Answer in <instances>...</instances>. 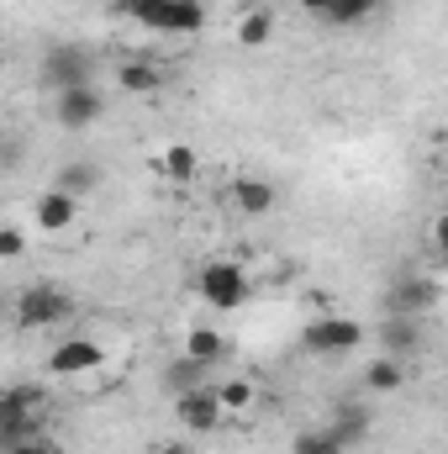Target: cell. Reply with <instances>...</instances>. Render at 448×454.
I'll use <instances>...</instances> for the list:
<instances>
[{
	"mask_svg": "<svg viewBox=\"0 0 448 454\" xmlns=\"http://www.w3.org/2000/svg\"><path fill=\"white\" fill-rule=\"evenodd\" d=\"M116 11L148 32H164V37H196L206 27L201 0H116Z\"/></svg>",
	"mask_w": 448,
	"mask_h": 454,
	"instance_id": "cell-1",
	"label": "cell"
},
{
	"mask_svg": "<svg viewBox=\"0 0 448 454\" xmlns=\"http://www.w3.org/2000/svg\"><path fill=\"white\" fill-rule=\"evenodd\" d=\"M42 423H48V396L37 386H11L0 396V450L42 439Z\"/></svg>",
	"mask_w": 448,
	"mask_h": 454,
	"instance_id": "cell-2",
	"label": "cell"
},
{
	"mask_svg": "<svg viewBox=\"0 0 448 454\" xmlns=\"http://www.w3.org/2000/svg\"><path fill=\"white\" fill-rule=\"evenodd\" d=\"M74 317V296L69 291H58V286H27L21 296H16V328H58V323H69Z\"/></svg>",
	"mask_w": 448,
	"mask_h": 454,
	"instance_id": "cell-3",
	"label": "cell"
},
{
	"mask_svg": "<svg viewBox=\"0 0 448 454\" xmlns=\"http://www.w3.org/2000/svg\"><path fill=\"white\" fill-rule=\"evenodd\" d=\"M364 339H369V333H364V323H353V317H337V312H328V317H312V323L301 328V348H306V354H317V359L353 354Z\"/></svg>",
	"mask_w": 448,
	"mask_h": 454,
	"instance_id": "cell-4",
	"label": "cell"
},
{
	"mask_svg": "<svg viewBox=\"0 0 448 454\" xmlns=\"http://www.w3.org/2000/svg\"><path fill=\"white\" fill-rule=\"evenodd\" d=\"M201 296H206V307H212V312H237V307L253 296L248 270H243V264H232V259H212V264L201 270Z\"/></svg>",
	"mask_w": 448,
	"mask_h": 454,
	"instance_id": "cell-5",
	"label": "cell"
},
{
	"mask_svg": "<svg viewBox=\"0 0 448 454\" xmlns=\"http://www.w3.org/2000/svg\"><path fill=\"white\" fill-rule=\"evenodd\" d=\"M380 307H385V317H428L438 307V280L433 275H396Z\"/></svg>",
	"mask_w": 448,
	"mask_h": 454,
	"instance_id": "cell-6",
	"label": "cell"
},
{
	"mask_svg": "<svg viewBox=\"0 0 448 454\" xmlns=\"http://www.w3.org/2000/svg\"><path fill=\"white\" fill-rule=\"evenodd\" d=\"M42 85L48 90H74V85H96V59L85 48H48L42 53Z\"/></svg>",
	"mask_w": 448,
	"mask_h": 454,
	"instance_id": "cell-7",
	"label": "cell"
},
{
	"mask_svg": "<svg viewBox=\"0 0 448 454\" xmlns=\"http://www.w3.org/2000/svg\"><path fill=\"white\" fill-rule=\"evenodd\" d=\"M174 423L185 434H217L227 423V407H222V396H217V386H201V391L174 396Z\"/></svg>",
	"mask_w": 448,
	"mask_h": 454,
	"instance_id": "cell-8",
	"label": "cell"
},
{
	"mask_svg": "<svg viewBox=\"0 0 448 454\" xmlns=\"http://www.w3.org/2000/svg\"><path fill=\"white\" fill-rule=\"evenodd\" d=\"M106 112V96L96 90V85H74V90H58V101H53V116H58V127H69V132H85V127H96Z\"/></svg>",
	"mask_w": 448,
	"mask_h": 454,
	"instance_id": "cell-9",
	"label": "cell"
},
{
	"mask_svg": "<svg viewBox=\"0 0 448 454\" xmlns=\"http://www.w3.org/2000/svg\"><path fill=\"white\" fill-rule=\"evenodd\" d=\"M101 359H106V348H101L96 339H85V333H80V339H64L53 354H48V370H53L58 380H74V375H90Z\"/></svg>",
	"mask_w": 448,
	"mask_h": 454,
	"instance_id": "cell-10",
	"label": "cell"
},
{
	"mask_svg": "<svg viewBox=\"0 0 448 454\" xmlns=\"http://www.w3.org/2000/svg\"><path fill=\"white\" fill-rule=\"evenodd\" d=\"M32 223L42 227V232H69V227L80 223V201L69 196V191H42L37 201H32Z\"/></svg>",
	"mask_w": 448,
	"mask_h": 454,
	"instance_id": "cell-11",
	"label": "cell"
},
{
	"mask_svg": "<svg viewBox=\"0 0 448 454\" xmlns=\"http://www.w3.org/2000/svg\"><path fill=\"white\" fill-rule=\"evenodd\" d=\"M412 348H422V317H380V354L406 359Z\"/></svg>",
	"mask_w": 448,
	"mask_h": 454,
	"instance_id": "cell-12",
	"label": "cell"
},
{
	"mask_svg": "<svg viewBox=\"0 0 448 454\" xmlns=\"http://www.w3.org/2000/svg\"><path fill=\"white\" fill-rule=\"evenodd\" d=\"M201 386H212V364H201L190 354H180V359L164 364V391L169 396H185V391H201Z\"/></svg>",
	"mask_w": 448,
	"mask_h": 454,
	"instance_id": "cell-13",
	"label": "cell"
},
{
	"mask_svg": "<svg viewBox=\"0 0 448 454\" xmlns=\"http://www.w3.org/2000/svg\"><path fill=\"white\" fill-rule=\"evenodd\" d=\"M232 201H237L243 217H269L274 212V185L259 180V175H243V180H232Z\"/></svg>",
	"mask_w": 448,
	"mask_h": 454,
	"instance_id": "cell-14",
	"label": "cell"
},
{
	"mask_svg": "<svg viewBox=\"0 0 448 454\" xmlns=\"http://www.w3.org/2000/svg\"><path fill=\"white\" fill-rule=\"evenodd\" d=\"M328 428H333V439L343 444V450L364 444V439H369V407H359V402H343V407L333 412V423H328Z\"/></svg>",
	"mask_w": 448,
	"mask_h": 454,
	"instance_id": "cell-15",
	"label": "cell"
},
{
	"mask_svg": "<svg viewBox=\"0 0 448 454\" xmlns=\"http://www.w3.org/2000/svg\"><path fill=\"white\" fill-rule=\"evenodd\" d=\"M401 386H406V370H401V359H396V354H380V359H369V364H364V391L390 396V391H401Z\"/></svg>",
	"mask_w": 448,
	"mask_h": 454,
	"instance_id": "cell-16",
	"label": "cell"
},
{
	"mask_svg": "<svg viewBox=\"0 0 448 454\" xmlns=\"http://www.w3.org/2000/svg\"><path fill=\"white\" fill-rule=\"evenodd\" d=\"M237 48H264L269 37H274V11H264V5H253V11H243L237 16Z\"/></svg>",
	"mask_w": 448,
	"mask_h": 454,
	"instance_id": "cell-17",
	"label": "cell"
},
{
	"mask_svg": "<svg viewBox=\"0 0 448 454\" xmlns=\"http://www.w3.org/2000/svg\"><path fill=\"white\" fill-rule=\"evenodd\" d=\"M96 185H101V169H96V164H85V159H74V164H64V169L53 175V191H69L74 201H80V196H90Z\"/></svg>",
	"mask_w": 448,
	"mask_h": 454,
	"instance_id": "cell-18",
	"label": "cell"
},
{
	"mask_svg": "<svg viewBox=\"0 0 448 454\" xmlns=\"http://www.w3.org/2000/svg\"><path fill=\"white\" fill-rule=\"evenodd\" d=\"M185 354L201 359V364H222L227 359V339L217 333V328H190V333H185Z\"/></svg>",
	"mask_w": 448,
	"mask_h": 454,
	"instance_id": "cell-19",
	"label": "cell"
},
{
	"mask_svg": "<svg viewBox=\"0 0 448 454\" xmlns=\"http://www.w3.org/2000/svg\"><path fill=\"white\" fill-rule=\"evenodd\" d=\"M116 80H121V90H132V96H148V90H158V85H164V74H158L153 64H143V59H127Z\"/></svg>",
	"mask_w": 448,
	"mask_h": 454,
	"instance_id": "cell-20",
	"label": "cell"
},
{
	"mask_svg": "<svg viewBox=\"0 0 448 454\" xmlns=\"http://www.w3.org/2000/svg\"><path fill=\"white\" fill-rule=\"evenodd\" d=\"M380 11V0H328V16L322 21H333V27H359V21H369Z\"/></svg>",
	"mask_w": 448,
	"mask_h": 454,
	"instance_id": "cell-21",
	"label": "cell"
},
{
	"mask_svg": "<svg viewBox=\"0 0 448 454\" xmlns=\"http://www.w3.org/2000/svg\"><path fill=\"white\" fill-rule=\"evenodd\" d=\"M164 175H169V185H190V180H196V148H190V143H169Z\"/></svg>",
	"mask_w": 448,
	"mask_h": 454,
	"instance_id": "cell-22",
	"label": "cell"
},
{
	"mask_svg": "<svg viewBox=\"0 0 448 454\" xmlns=\"http://www.w3.org/2000/svg\"><path fill=\"white\" fill-rule=\"evenodd\" d=\"M290 454H348V450L333 439V428H306V434H296Z\"/></svg>",
	"mask_w": 448,
	"mask_h": 454,
	"instance_id": "cell-23",
	"label": "cell"
},
{
	"mask_svg": "<svg viewBox=\"0 0 448 454\" xmlns=\"http://www.w3.org/2000/svg\"><path fill=\"white\" fill-rule=\"evenodd\" d=\"M217 396H222L227 418H243V412L253 407V380H222V386H217Z\"/></svg>",
	"mask_w": 448,
	"mask_h": 454,
	"instance_id": "cell-24",
	"label": "cell"
},
{
	"mask_svg": "<svg viewBox=\"0 0 448 454\" xmlns=\"http://www.w3.org/2000/svg\"><path fill=\"white\" fill-rule=\"evenodd\" d=\"M21 254H27V232H21V227H0V259L16 264Z\"/></svg>",
	"mask_w": 448,
	"mask_h": 454,
	"instance_id": "cell-25",
	"label": "cell"
},
{
	"mask_svg": "<svg viewBox=\"0 0 448 454\" xmlns=\"http://www.w3.org/2000/svg\"><path fill=\"white\" fill-rule=\"evenodd\" d=\"M5 454H58V444L53 439H27V444H16V450H5Z\"/></svg>",
	"mask_w": 448,
	"mask_h": 454,
	"instance_id": "cell-26",
	"label": "cell"
},
{
	"mask_svg": "<svg viewBox=\"0 0 448 454\" xmlns=\"http://www.w3.org/2000/svg\"><path fill=\"white\" fill-rule=\"evenodd\" d=\"M433 243H438V254H448V212L433 217Z\"/></svg>",
	"mask_w": 448,
	"mask_h": 454,
	"instance_id": "cell-27",
	"label": "cell"
},
{
	"mask_svg": "<svg viewBox=\"0 0 448 454\" xmlns=\"http://www.w3.org/2000/svg\"><path fill=\"white\" fill-rule=\"evenodd\" d=\"M296 5H301V11H306V16H317V21H322V16H328V0H296Z\"/></svg>",
	"mask_w": 448,
	"mask_h": 454,
	"instance_id": "cell-28",
	"label": "cell"
},
{
	"mask_svg": "<svg viewBox=\"0 0 448 454\" xmlns=\"http://www.w3.org/2000/svg\"><path fill=\"white\" fill-rule=\"evenodd\" d=\"M158 454H185V444H164Z\"/></svg>",
	"mask_w": 448,
	"mask_h": 454,
	"instance_id": "cell-29",
	"label": "cell"
},
{
	"mask_svg": "<svg viewBox=\"0 0 448 454\" xmlns=\"http://www.w3.org/2000/svg\"><path fill=\"white\" fill-rule=\"evenodd\" d=\"M444 259H448V254H444Z\"/></svg>",
	"mask_w": 448,
	"mask_h": 454,
	"instance_id": "cell-30",
	"label": "cell"
}]
</instances>
